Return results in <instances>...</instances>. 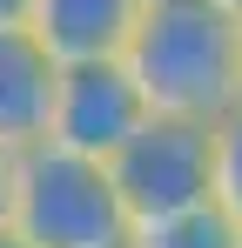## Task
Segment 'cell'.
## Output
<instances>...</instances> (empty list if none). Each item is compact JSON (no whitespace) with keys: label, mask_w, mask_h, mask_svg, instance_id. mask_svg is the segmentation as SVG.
I'll list each match as a JSON object with an SVG mask.
<instances>
[{"label":"cell","mask_w":242,"mask_h":248,"mask_svg":"<svg viewBox=\"0 0 242 248\" xmlns=\"http://www.w3.org/2000/svg\"><path fill=\"white\" fill-rule=\"evenodd\" d=\"M121 61L141 81L148 108L168 114L215 121L242 101V20L222 0H141Z\"/></svg>","instance_id":"cell-1"},{"label":"cell","mask_w":242,"mask_h":248,"mask_svg":"<svg viewBox=\"0 0 242 248\" xmlns=\"http://www.w3.org/2000/svg\"><path fill=\"white\" fill-rule=\"evenodd\" d=\"M7 228L34 248H108L128 235V215H121V195L94 155L40 134L27 148H14Z\"/></svg>","instance_id":"cell-2"},{"label":"cell","mask_w":242,"mask_h":248,"mask_svg":"<svg viewBox=\"0 0 242 248\" xmlns=\"http://www.w3.org/2000/svg\"><path fill=\"white\" fill-rule=\"evenodd\" d=\"M101 168H108V181L121 195L128 228L148 221V215H175V208L215 202V121L148 108V121L135 127Z\"/></svg>","instance_id":"cell-3"},{"label":"cell","mask_w":242,"mask_h":248,"mask_svg":"<svg viewBox=\"0 0 242 248\" xmlns=\"http://www.w3.org/2000/svg\"><path fill=\"white\" fill-rule=\"evenodd\" d=\"M141 121H148V94H141V81L128 74L121 54H74V61H61V74H54L47 141L108 161Z\"/></svg>","instance_id":"cell-4"},{"label":"cell","mask_w":242,"mask_h":248,"mask_svg":"<svg viewBox=\"0 0 242 248\" xmlns=\"http://www.w3.org/2000/svg\"><path fill=\"white\" fill-rule=\"evenodd\" d=\"M54 74H61V54L27 20H7L0 27V141L7 148H27V141L47 134Z\"/></svg>","instance_id":"cell-5"},{"label":"cell","mask_w":242,"mask_h":248,"mask_svg":"<svg viewBox=\"0 0 242 248\" xmlns=\"http://www.w3.org/2000/svg\"><path fill=\"white\" fill-rule=\"evenodd\" d=\"M135 14H141V0H34L27 27L61 61H74V54H121Z\"/></svg>","instance_id":"cell-6"},{"label":"cell","mask_w":242,"mask_h":248,"mask_svg":"<svg viewBox=\"0 0 242 248\" xmlns=\"http://www.w3.org/2000/svg\"><path fill=\"white\" fill-rule=\"evenodd\" d=\"M128 248H242V228L222 202H195V208H175V215L135 221Z\"/></svg>","instance_id":"cell-7"},{"label":"cell","mask_w":242,"mask_h":248,"mask_svg":"<svg viewBox=\"0 0 242 248\" xmlns=\"http://www.w3.org/2000/svg\"><path fill=\"white\" fill-rule=\"evenodd\" d=\"M215 202L242 228V101L229 114H215Z\"/></svg>","instance_id":"cell-8"},{"label":"cell","mask_w":242,"mask_h":248,"mask_svg":"<svg viewBox=\"0 0 242 248\" xmlns=\"http://www.w3.org/2000/svg\"><path fill=\"white\" fill-rule=\"evenodd\" d=\"M7 208H14V148L0 141V228H7Z\"/></svg>","instance_id":"cell-9"},{"label":"cell","mask_w":242,"mask_h":248,"mask_svg":"<svg viewBox=\"0 0 242 248\" xmlns=\"http://www.w3.org/2000/svg\"><path fill=\"white\" fill-rule=\"evenodd\" d=\"M27 7H34V0H0V27H7V20H27Z\"/></svg>","instance_id":"cell-10"},{"label":"cell","mask_w":242,"mask_h":248,"mask_svg":"<svg viewBox=\"0 0 242 248\" xmlns=\"http://www.w3.org/2000/svg\"><path fill=\"white\" fill-rule=\"evenodd\" d=\"M0 248H34V242H20V235H14V228H0Z\"/></svg>","instance_id":"cell-11"},{"label":"cell","mask_w":242,"mask_h":248,"mask_svg":"<svg viewBox=\"0 0 242 248\" xmlns=\"http://www.w3.org/2000/svg\"><path fill=\"white\" fill-rule=\"evenodd\" d=\"M222 7H229V14H236V20H242V0H222Z\"/></svg>","instance_id":"cell-12"},{"label":"cell","mask_w":242,"mask_h":248,"mask_svg":"<svg viewBox=\"0 0 242 248\" xmlns=\"http://www.w3.org/2000/svg\"><path fill=\"white\" fill-rule=\"evenodd\" d=\"M108 248H128V235H121V242H108Z\"/></svg>","instance_id":"cell-13"}]
</instances>
